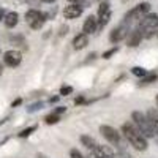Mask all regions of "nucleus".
<instances>
[{
  "label": "nucleus",
  "instance_id": "nucleus-10",
  "mask_svg": "<svg viewBox=\"0 0 158 158\" xmlns=\"http://www.w3.org/2000/svg\"><path fill=\"white\" fill-rule=\"evenodd\" d=\"M130 32H128V24H122V25H118L117 29H114L112 32H111V36H109V40H111V43H118V41H122L123 38H127V35H128Z\"/></svg>",
  "mask_w": 158,
  "mask_h": 158
},
{
  "label": "nucleus",
  "instance_id": "nucleus-26",
  "mask_svg": "<svg viewBox=\"0 0 158 158\" xmlns=\"http://www.w3.org/2000/svg\"><path fill=\"white\" fill-rule=\"evenodd\" d=\"M21 103H22V100H21V98H18V100H16L15 103H13V104H11V106H13V108H16V106H19V104H21Z\"/></svg>",
  "mask_w": 158,
  "mask_h": 158
},
{
  "label": "nucleus",
  "instance_id": "nucleus-35",
  "mask_svg": "<svg viewBox=\"0 0 158 158\" xmlns=\"http://www.w3.org/2000/svg\"><path fill=\"white\" fill-rule=\"evenodd\" d=\"M0 52H2V51H0Z\"/></svg>",
  "mask_w": 158,
  "mask_h": 158
},
{
  "label": "nucleus",
  "instance_id": "nucleus-14",
  "mask_svg": "<svg viewBox=\"0 0 158 158\" xmlns=\"http://www.w3.org/2000/svg\"><path fill=\"white\" fill-rule=\"evenodd\" d=\"M18 22H19V15H18V13H15V11L8 13V15L5 16V25H6L8 29L16 27V25H18Z\"/></svg>",
  "mask_w": 158,
  "mask_h": 158
},
{
  "label": "nucleus",
  "instance_id": "nucleus-28",
  "mask_svg": "<svg viewBox=\"0 0 158 158\" xmlns=\"http://www.w3.org/2000/svg\"><path fill=\"white\" fill-rule=\"evenodd\" d=\"M62 112H65V108H57L54 114H62Z\"/></svg>",
  "mask_w": 158,
  "mask_h": 158
},
{
  "label": "nucleus",
  "instance_id": "nucleus-24",
  "mask_svg": "<svg viewBox=\"0 0 158 158\" xmlns=\"http://www.w3.org/2000/svg\"><path fill=\"white\" fill-rule=\"evenodd\" d=\"M71 92H73L71 87H62V89H60V94H62V95H68V94H71Z\"/></svg>",
  "mask_w": 158,
  "mask_h": 158
},
{
  "label": "nucleus",
  "instance_id": "nucleus-16",
  "mask_svg": "<svg viewBox=\"0 0 158 158\" xmlns=\"http://www.w3.org/2000/svg\"><path fill=\"white\" fill-rule=\"evenodd\" d=\"M141 40H142V33L139 32V29H136L135 32H131L130 33V40H128V46L131 48H135L141 43Z\"/></svg>",
  "mask_w": 158,
  "mask_h": 158
},
{
  "label": "nucleus",
  "instance_id": "nucleus-18",
  "mask_svg": "<svg viewBox=\"0 0 158 158\" xmlns=\"http://www.w3.org/2000/svg\"><path fill=\"white\" fill-rule=\"evenodd\" d=\"M44 120H46L48 125H54V123H57L60 120V117H59V114H52V115H48Z\"/></svg>",
  "mask_w": 158,
  "mask_h": 158
},
{
  "label": "nucleus",
  "instance_id": "nucleus-20",
  "mask_svg": "<svg viewBox=\"0 0 158 158\" xmlns=\"http://www.w3.org/2000/svg\"><path fill=\"white\" fill-rule=\"evenodd\" d=\"M153 81H156V74H150V76H144V79L139 82V85H147V84H152Z\"/></svg>",
  "mask_w": 158,
  "mask_h": 158
},
{
  "label": "nucleus",
  "instance_id": "nucleus-23",
  "mask_svg": "<svg viewBox=\"0 0 158 158\" xmlns=\"http://www.w3.org/2000/svg\"><path fill=\"white\" fill-rule=\"evenodd\" d=\"M70 155H71V158H84V156L81 155V152L76 150V149H73V150L70 152Z\"/></svg>",
  "mask_w": 158,
  "mask_h": 158
},
{
  "label": "nucleus",
  "instance_id": "nucleus-12",
  "mask_svg": "<svg viewBox=\"0 0 158 158\" xmlns=\"http://www.w3.org/2000/svg\"><path fill=\"white\" fill-rule=\"evenodd\" d=\"M84 33L85 35H92V33H95L97 30H98V21H97V18L95 16H89L87 19H85V22H84Z\"/></svg>",
  "mask_w": 158,
  "mask_h": 158
},
{
  "label": "nucleus",
  "instance_id": "nucleus-21",
  "mask_svg": "<svg viewBox=\"0 0 158 158\" xmlns=\"http://www.w3.org/2000/svg\"><path fill=\"white\" fill-rule=\"evenodd\" d=\"M32 131H35V127H30V128H27V130H22L21 133H19V138H27Z\"/></svg>",
  "mask_w": 158,
  "mask_h": 158
},
{
  "label": "nucleus",
  "instance_id": "nucleus-7",
  "mask_svg": "<svg viewBox=\"0 0 158 158\" xmlns=\"http://www.w3.org/2000/svg\"><path fill=\"white\" fill-rule=\"evenodd\" d=\"M111 19V6L108 2H101L98 8V29H103Z\"/></svg>",
  "mask_w": 158,
  "mask_h": 158
},
{
  "label": "nucleus",
  "instance_id": "nucleus-34",
  "mask_svg": "<svg viewBox=\"0 0 158 158\" xmlns=\"http://www.w3.org/2000/svg\"><path fill=\"white\" fill-rule=\"evenodd\" d=\"M40 158H44V156H43V155H40Z\"/></svg>",
  "mask_w": 158,
  "mask_h": 158
},
{
  "label": "nucleus",
  "instance_id": "nucleus-19",
  "mask_svg": "<svg viewBox=\"0 0 158 158\" xmlns=\"http://www.w3.org/2000/svg\"><path fill=\"white\" fill-rule=\"evenodd\" d=\"M131 73H133L135 76H139V77H144V76H147V71L141 68V67H135V68H131Z\"/></svg>",
  "mask_w": 158,
  "mask_h": 158
},
{
  "label": "nucleus",
  "instance_id": "nucleus-32",
  "mask_svg": "<svg viewBox=\"0 0 158 158\" xmlns=\"http://www.w3.org/2000/svg\"><path fill=\"white\" fill-rule=\"evenodd\" d=\"M2 73H3V67H2V63H0V76H2Z\"/></svg>",
  "mask_w": 158,
  "mask_h": 158
},
{
  "label": "nucleus",
  "instance_id": "nucleus-27",
  "mask_svg": "<svg viewBox=\"0 0 158 158\" xmlns=\"http://www.w3.org/2000/svg\"><path fill=\"white\" fill-rule=\"evenodd\" d=\"M67 30H68L67 25H65V27H62V29H60V35H65V33H67Z\"/></svg>",
  "mask_w": 158,
  "mask_h": 158
},
{
  "label": "nucleus",
  "instance_id": "nucleus-8",
  "mask_svg": "<svg viewBox=\"0 0 158 158\" xmlns=\"http://www.w3.org/2000/svg\"><path fill=\"white\" fill-rule=\"evenodd\" d=\"M3 62H5L6 67L15 68V67H18V65L22 62V54H21L19 51H15V49L6 51L5 54H3Z\"/></svg>",
  "mask_w": 158,
  "mask_h": 158
},
{
  "label": "nucleus",
  "instance_id": "nucleus-13",
  "mask_svg": "<svg viewBox=\"0 0 158 158\" xmlns=\"http://www.w3.org/2000/svg\"><path fill=\"white\" fill-rule=\"evenodd\" d=\"M89 44V36L85 35V33H79L77 36H74V40H73V48L74 49H84L85 46Z\"/></svg>",
  "mask_w": 158,
  "mask_h": 158
},
{
  "label": "nucleus",
  "instance_id": "nucleus-4",
  "mask_svg": "<svg viewBox=\"0 0 158 158\" xmlns=\"http://www.w3.org/2000/svg\"><path fill=\"white\" fill-rule=\"evenodd\" d=\"M25 22L29 24V27L33 30H40L46 22V16L38 10H29L25 13Z\"/></svg>",
  "mask_w": 158,
  "mask_h": 158
},
{
  "label": "nucleus",
  "instance_id": "nucleus-2",
  "mask_svg": "<svg viewBox=\"0 0 158 158\" xmlns=\"http://www.w3.org/2000/svg\"><path fill=\"white\" fill-rule=\"evenodd\" d=\"M138 29L142 33V38H150L158 29V16L147 13V15L139 21V27Z\"/></svg>",
  "mask_w": 158,
  "mask_h": 158
},
{
  "label": "nucleus",
  "instance_id": "nucleus-5",
  "mask_svg": "<svg viewBox=\"0 0 158 158\" xmlns=\"http://www.w3.org/2000/svg\"><path fill=\"white\" fill-rule=\"evenodd\" d=\"M150 11V5L147 3V2H144V3H141V5H138L136 8H133L131 11H128L127 13V16H125V24H131V22H139L144 16L147 15V13Z\"/></svg>",
  "mask_w": 158,
  "mask_h": 158
},
{
  "label": "nucleus",
  "instance_id": "nucleus-22",
  "mask_svg": "<svg viewBox=\"0 0 158 158\" xmlns=\"http://www.w3.org/2000/svg\"><path fill=\"white\" fill-rule=\"evenodd\" d=\"M115 52H117V48H111L109 51H106V52L103 54V59H109L111 56H114V54H115Z\"/></svg>",
  "mask_w": 158,
  "mask_h": 158
},
{
  "label": "nucleus",
  "instance_id": "nucleus-3",
  "mask_svg": "<svg viewBox=\"0 0 158 158\" xmlns=\"http://www.w3.org/2000/svg\"><path fill=\"white\" fill-rule=\"evenodd\" d=\"M133 120L136 123V128L139 130V133L144 138H153V128H152V122L147 114L144 112H133Z\"/></svg>",
  "mask_w": 158,
  "mask_h": 158
},
{
  "label": "nucleus",
  "instance_id": "nucleus-17",
  "mask_svg": "<svg viewBox=\"0 0 158 158\" xmlns=\"http://www.w3.org/2000/svg\"><path fill=\"white\" fill-rule=\"evenodd\" d=\"M81 142L84 144V146L90 150V149H94L97 146V141L94 138H90V136H81Z\"/></svg>",
  "mask_w": 158,
  "mask_h": 158
},
{
  "label": "nucleus",
  "instance_id": "nucleus-6",
  "mask_svg": "<svg viewBox=\"0 0 158 158\" xmlns=\"http://www.w3.org/2000/svg\"><path fill=\"white\" fill-rule=\"evenodd\" d=\"M100 133L106 138V141L109 144H112V146H118V144H120V133H118L115 128H112L109 125H101Z\"/></svg>",
  "mask_w": 158,
  "mask_h": 158
},
{
  "label": "nucleus",
  "instance_id": "nucleus-9",
  "mask_svg": "<svg viewBox=\"0 0 158 158\" xmlns=\"http://www.w3.org/2000/svg\"><path fill=\"white\" fill-rule=\"evenodd\" d=\"M90 158H115V152L106 146H97L90 149Z\"/></svg>",
  "mask_w": 158,
  "mask_h": 158
},
{
  "label": "nucleus",
  "instance_id": "nucleus-15",
  "mask_svg": "<svg viewBox=\"0 0 158 158\" xmlns=\"http://www.w3.org/2000/svg\"><path fill=\"white\" fill-rule=\"evenodd\" d=\"M150 122H152V128H153V138H156L158 141V112L156 111H149L147 112Z\"/></svg>",
  "mask_w": 158,
  "mask_h": 158
},
{
  "label": "nucleus",
  "instance_id": "nucleus-1",
  "mask_svg": "<svg viewBox=\"0 0 158 158\" xmlns=\"http://www.w3.org/2000/svg\"><path fill=\"white\" fill-rule=\"evenodd\" d=\"M122 133L125 136V139L130 142V146H133L136 150H146L147 149V138H144L139 130L136 127H133L131 123H123L122 125Z\"/></svg>",
  "mask_w": 158,
  "mask_h": 158
},
{
  "label": "nucleus",
  "instance_id": "nucleus-30",
  "mask_svg": "<svg viewBox=\"0 0 158 158\" xmlns=\"http://www.w3.org/2000/svg\"><path fill=\"white\" fill-rule=\"evenodd\" d=\"M41 2H44V3H54L56 0H41Z\"/></svg>",
  "mask_w": 158,
  "mask_h": 158
},
{
  "label": "nucleus",
  "instance_id": "nucleus-25",
  "mask_svg": "<svg viewBox=\"0 0 158 158\" xmlns=\"http://www.w3.org/2000/svg\"><path fill=\"white\" fill-rule=\"evenodd\" d=\"M43 106V103H38V104H33V106H30V112H33V111H36V109H40V108H41Z\"/></svg>",
  "mask_w": 158,
  "mask_h": 158
},
{
  "label": "nucleus",
  "instance_id": "nucleus-33",
  "mask_svg": "<svg viewBox=\"0 0 158 158\" xmlns=\"http://www.w3.org/2000/svg\"><path fill=\"white\" fill-rule=\"evenodd\" d=\"M156 104H158V95H156Z\"/></svg>",
  "mask_w": 158,
  "mask_h": 158
},
{
  "label": "nucleus",
  "instance_id": "nucleus-11",
  "mask_svg": "<svg viewBox=\"0 0 158 158\" xmlns=\"http://www.w3.org/2000/svg\"><path fill=\"white\" fill-rule=\"evenodd\" d=\"M81 15H82V6L77 3H71L63 8V18H67V19H76Z\"/></svg>",
  "mask_w": 158,
  "mask_h": 158
},
{
  "label": "nucleus",
  "instance_id": "nucleus-31",
  "mask_svg": "<svg viewBox=\"0 0 158 158\" xmlns=\"http://www.w3.org/2000/svg\"><path fill=\"white\" fill-rule=\"evenodd\" d=\"M2 19H3V10L0 8V21H2Z\"/></svg>",
  "mask_w": 158,
  "mask_h": 158
},
{
  "label": "nucleus",
  "instance_id": "nucleus-29",
  "mask_svg": "<svg viewBox=\"0 0 158 158\" xmlns=\"http://www.w3.org/2000/svg\"><path fill=\"white\" fill-rule=\"evenodd\" d=\"M68 2H71V3H77V5H81L84 0H68Z\"/></svg>",
  "mask_w": 158,
  "mask_h": 158
}]
</instances>
